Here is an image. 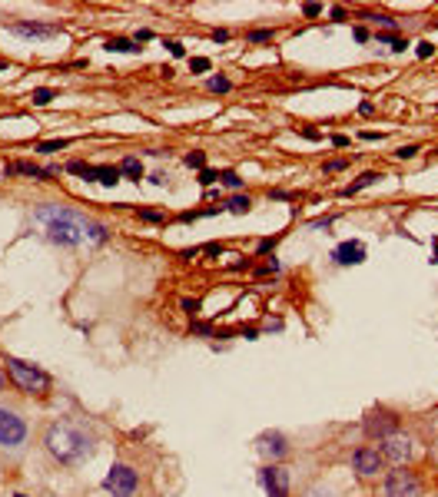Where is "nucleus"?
<instances>
[{"label":"nucleus","mask_w":438,"mask_h":497,"mask_svg":"<svg viewBox=\"0 0 438 497\" xmlns=\"http://www.w3.org/2000/svg\"><path fill=\"white\" fill-rule=\"evenodd\" d=\"M34 219L47 229V239L57 245H77L80 239L90 243H107V226L96 219H86L73 209L63 206H40L34 212Z\"/></svg>","instance_id":"obj_1"},{"label":"nucleus","mask_w":438,"mask_h":497,"mask_svg":"<svg viewBox=\"0 0 438 497\" xmlns=\"http://www.w3.org/2000/svg\"><path fill=\"white\" fill-rule=\"evenodd\" d=\"M44 448L57 464L77 467V464H86L94 458L96 438L77 421H53L44 431Z\"/></svg>","instance_id":"obj_2"},{"label":"nucleus","mask_w":438,"mask_h":497,"mask_svg":"<svg viewBox=\"0 0 438 497\" xmlns=\"http://www.w3.org/2000/svg\"><path fill=\"white\" fill-rule=\"evenodd\" d=\"M4 368H7L11 382L17 385L24 394H37V398H44V394H50V388H53V378H50L40 365H34V361H24V359L7 355V359H4Z\"/></svg>","instance_id":"obj_3"},{"label":"nucleus","mask_w":438,"mask_h":497,"mask_svg":"<svg viewBox=\"0 0 438 497\" xmlns=\"http://www.w3.org/2000/svg\"><path fill=\"white\" fill-rule=\"evenodd\" d=\"M24 444H27V421L20 418V411L0 405V448L20 451Z\"/></svg>","instance_id":"obj_4"},{"label":"nucleus","mask_w":438,"mask_h":497,"mask_svg":"<svg viewBox=\"0 0 438 497\" xmlns=\"http://www.w3.org/2000/svg\"><path fill=\"white\" fill-rule=\"evenodd\" d=\"M136 487H140V477H136V471L130 464H113L107 471V477H103V491L113 497H133Z\"/></svg>","instance_id":"obj_5"},{"label":"nucleus","mask_w":438,"mask_h":497,"mask_svg":"<svg viewBox=\"0 0 438 497\" xmlns=\"http://www.w3.org/2000/svg\"><path fill=\"white\" fill-rule=\"evenodd\" d=\"M385 497H422V477L408 467H395L385 477Z\"/></svg>","instance_id":"obj_6"},{"label":"nucleus","mask_w":438,"mask_h":497,"mask_svg":"<svg viewBox=\"0 0 438 497\" xmlns=\"http://www.w3.org/2000/svg\"><path fill=\"white\" fill-rule=\"evenodd\" d=\"M382 458H385V461H392L395 464V467H402L405 461H412V454H415V441L408 438V434H399V431H395V434H389V438L382 441Z\"/></svg>","instance_id":"obj_7"},{"label":"nucleus","mask_w":438,"mask_h":497,"mask_svg":"<svg viewBox=\"0 0 438 497\" xmlns=\"http://www.w3.org/2000/svg\"><path fill=\"white\" fill-rule=\"evenodd\" d=\"M259 481L266 487V497H289V471L283 464H266L259 471Z\"/></svg>","instance_id":"obj_8"},{"label":"nucleus","mask_w":438,"mask_h":497,"mask_svg":"<svg viewBox=\"0 0 438 497\" xmlns=\"http://www.w3.org/2000/svg\"><path fill=\"white\" fill-rule=\"evenodd\" d=\"M399 431V418L392 415V411H385V408H379V411H372V415L366 418V434L368 438H389V434H395Z\"/></svg>","instance_id":"obj_9"},{"label":"nucleus","mask_w":438,"mask_h":497,"mask_svg":"<svg viewBox=\"0 0 438 497\" xmlns=\"http://www.w3.org/2000/svg\"><path fill=\"white\" fill-rule=\"evenodd\" d=\"M256 448H259L262 458H269L273 464L289 454V444H285V438L279 434V431H262L259 438H256Z\"/></svg>","instance_id":"obj_10"},{"label":"nucleus","mask_w":438,"mask_h":497,"mask_svg":"<svg viewBox=\"0 0 438 497\" xmlns=\"http://www.w3.org/2000/svg\"><path fill=\"white\" fill-rule=\"evenodd\" d=\"M11 34L24 37V40H40V37H57L60 27H53V23H37V20H17V23H11Z\"/></svg>","instance_id":"obj_11"},{"label":"nucleus","mask_w":438,"mask_h":497,"mask_svg":"<svg viewBox=\"0 0 438 497\" xmlns=\"http://www.w3.org/2000/svg\"><path fill=\"white\" fill-rule=\"evenodd\" d=\"M352 464H356V471L362 477H375L382 471L385 458H382L379 451H372V448H359V451L352 454Z\"/></svg>","instance_id":"obj_12"},{"label":"nucleus","mask_w":438,"mask_h":497,"mask_svg":"<svg viewBox=\"0 0 438 497\" xmlns=\"http://www.w3.org/2000/svg\"><path fill=\"white\" fill-rule=\"evenodd\" d=\"M332 259H335V266H362V262H366V245L362 243H339L335 252H332Z\"/></svg>","instance_id":"obj_13"},{"label":"nucleus","mask_w":438,"mask_h":497,"mask_svg":"<svg viewBox=\"0 0 438 497\" xmlns=\"http://www.w3.org/2000/svg\"><path fill=\"white\" fill-rule=\"evenodd\" d=\"M120 166H90V173L83 176V179H94L100 186H117L120 183Z\"/></svg>","instance_id":"obj_14"},{"label":"nucleus","mask_w":438,"mask_h":497,"mask_svg":"<svg viewBox=\"0 0 438 497\" xmlns=\"http://www.w3.org/2000/svg\"><path fill=\"white\" fill-rule=\"evenodd\" d=\"M379 179H382L379 173H362V176H359V179H356V183H349V186H345V189H342V196H345V199H349V196H356V193H362L366 186L379 183Z\"/></svg>","instance_id":"obj_15"},{"label":"nucleus","mask_w":438,"mask_h":497,"mask_svg":"<svg viewBox=\"0 0 438 497\" xmlns=\"http://www.w3.org/2000/svg\"><path fill=\"white\" fill-rule=\"evenodd\" d=\"M107 50H110V53H140L136 40H127V37H110Z\"/></svg>","instance_id":"obj_16"},{"label":"nucleus","mask_w":438,"mask_h":497,"mask_svg":"<svg viewBox=\"0 0 438 497\" xmlns=\"http://www.w3.org/2000/svg\"><path fill=\"white\" fill-rule=\"evenodd\" d=\"M120 173L130 176L133 183H140V179H143V162L136 160V156H127V160L120 162Z\"/></svg>","instance_id":"obj_17"},{"label":"nucleus","mask_w":438,"mask_h":497,"mask_svg":"<svg viewBox=\"0 0 438 497\" xmlns=\"http://www.w3.org/2000/svg\"><path fill=\"white\" fill-rule=\"evenodd\" d=\"M249 206H252V199L243 196V193H239V196H229V202H226V209H229L233 216H246Z\"/></svg>","instance_id":"obj_18"},{"label":"nucleus","mask_w":438,"mask_h":497,"mask_svg":"<svg viewBox=\"0 0 438 497\" xmlns=\"http://www.w3.org/2000/svg\"><path fill=\"white\" fill-rule=\"evenodd\" d=\"M375 40H379V44H385V46H392V50H395V53H402L405 46V40L402 37H395V34H385V30H382V34H375Z\"/></svg>","instance_id":"obj_19"},{"label":"nucleus","mask_w":438,"mask_h":497,"mask_svg":"<svg viewBox=\"0 0 438 497\" xmlns=\"http://www.w3.org/2000/svg\"><path fill=\"white\" fill-rule=\"evenodd\" d=\"M183 162H186L190 169H206V153L193 150V153H186V156H183Z\"/></svg>","instance_id":"obj_20"},{"label":"nucleus","mask_w":438,"mask_h":497,"mask_svg":"<svg viewBox=\"0 0 438 497\" xmlns=\"http://www.w3.org/2000/svg\"><path fill=\"white\" fill-rule=\"evenodd\" d=\"M67 146H70V139H50V143H40L37 153H60V150H67Z\"/></svg>","instance_id":"obj_21"},{"label":"nucleus","mask_w":438,"mask_h":497,"mask_svg":"<svg viewBox=\"0 0 438 497\" xmlns=\"http://www.w3.org/2000/svg\"><path fill=\"white\" fill-rule=\"evenodd\" d=\"M30 100H34L37 106H47L50 100H53V90H50V86H40V90H34V96H30Z\"/></svg>","instance_id":"obj_22"},{"label":"nucleus","mask_w":438,"mask_h":497,"mask_svg":"<svg viewBox=\"0 0 438 497\" xmlns=\"http://www.w3.org/2000/svg\"><path fill=\"white\" fill-rule=\"evenodd\" d=\"M246 40L249 44H269V40H273V30H249Z\"/></svg>","instance_id":"obj_23"},{"label":"nucleus","mask_w":438,"mask_h":497,"mask_svg":"<svg viewBox=\"0 0 438 497\" xmlns=\"http://www.w3.org/2000/svg\"><path fill=\"white\" fill-rule=\"evenodd\" d=\"M219 183L229 186V189H243V179H239V173H233V169H226V173L219 176Z\"/></svg>","instance_id":"obj_24"},{"label":"nucleus","mask_w":438,"mask_h":497,"mask_svg":"<svg viewBox=\"0 0 438 497\" xmlns=\"http://www.w3.org/2000/svg\"><path fill=\"white\" fill-rule=\"evenodd\" d=\"M206 86H210L213 93H229V90H233V83L226 80V77H213V80L206 83Z\"/></svg>","instance_id":"obj_25"},{"label":"nucleus","mask_w":438,"mask_h":497,"mask_svg":"<svg viewBox=\"0 0 438 497\" xmlns=\"http://www.w3.org/2000/svg\"><path fill=\"white\" fill-rule=\"evenodd\" d=\"M67 173H73V176H86V173H90V162L70 160V162H67Z\"/></svg>","instance_id":"obj_26"},{"label":"nucleus","mask_w":438,"mask_h":497,"mask_svg":"<svg viewBox=\"0 0 438 497\" xmlns=\"http://www.w3.org/2000/svg\"><path fill=\"white\" fill-rule=\"evenodd\" d=\"M302 497H335V494H332V491H329V487H326V484H312V487H309V491H306V494H302Z\"/></svg>","instance_id":"obj_27"},{"label":"nucleus","mask_w":438,"mask_h":497,"mask_svg":"<svg viewBox=\"0 0 438 497\" xmlns=\"http://www.w3.org/2000/svg\"><path fill=\"white\" fill-rule=\"evenodd\" d=\"M190 70H193V73H206V70H210V60H206V57H193Z\"/></svg>","instance_id":"obj_28"},{"label":"nucleus","mask_w":438,"mask_h":497,"mask_svg":"<svg viewBox=\"0 0 438 497\" xmlns=\"http://www.w3.org/2000/svg\"><path fill=\"white\" fill-rule=\"evenodd\" d=\"M399 160H412V156H418V146L415 143H408V146H399V153H395Z\"/></svg>","instance_id":"obj_29"},{"label":"nucleus","mask_w":438,"mask_h":497,"mask_svg":"<svg viewBox=\"0 0 438 497\" xmlns=\"http://www.w3.org/2000/svg\"><path fill=\"white\" fill-rule=\"evenodd\" d=\"M200 183H202V186L219 183V173H213V169H200Z\"/></svg>","instance_id":"obj_30"},{"label":"nucleus","mask_w":438,"mask_h":497,"mask_svg":"<svg viewBox=\"0 0 438 497\" xmlns=\"http://www.w3.org/2000/svg\"><path fill=\"white\" fill-rule=\"evenodd\" d=\"M415 53H418V57H422V60H428V57H432V53H435V46L428 44V40H422V44L415 46Z\"/></svg>","instance_id":"obj_31"},{"label":"nucleus","mask_w":438,"mask_h":497,"mask_svg":"<svg viewBox=\"0 0 438 497\" xmlns=\"http://www.w3.org/2000/svg\"><path fill=\"white\" fill-rule=\"evenodd\" d=\"M140 219H146V222H163V212H156V209H140Z\"/></svg>","instance_id":"obj_32"},{"label":"nucleus","mask_w":438,"mask_h":497,"mask_svg":"<svg viewBox=\"0 0 438 497\" xmlns=\"http://www.w3.org/2000/svg\"><path fill=\"white\" fill-rule=\"evenodd\" d=\"M345 166H349L345 160H332V162H326V173H342Z\"/></svg>","instance_id":"obj_33"},{"label":"nucleus","mask_w":438,"mask_h":497,"mask_svg":"<svg viewBox=\"0 0 438 497\" xmlns=\"http://www.w3.org/2000/svg\"><path fill=\"white\" fill-rule=\"evenodd\" d=\"M166 46H169V53H173V57H186V46H183V44H176V40H169V44H166Z\"/></svg>","instance_id":"obj_34"},{"label":"nucleus","mask_w":438,"mask_h":497,"mask_svg":"<svg viewBox=\"0 0 438 497\" xmlns=\"http://www.w3.org/2000/svg\"><path fill=\"white\" fill-rule=\"evenodd\" d=\"M302 13H306V17H319L322 7H319V4H306V7H302Z\"/></svg>","instance_id":"obj_35"},{"label":"nucleus","mask_w":438,"mask_h":497,"mask_svg":"<svg viewBox=\"0 0 438 497\" xmlns=\"http://www.w3.org/2000/svg\"><path fill=\"white\" fill-rule=\"evenodd\" d=\"M329 226H332V216H322V219L312 222V229H329Z\"/></svg>","instance_id":"obj_36"},{"label":"nucleus","mask_w":438,"mask_h":497,"mask_svg":"<svg viewBox=\"0 0 438 497\" xmlns=\"http://www.w3.org/2000/svg\"><path fill=\"white\" fill-rule=\"evenodd\" d=\"M352 37H356L359 44H366V40H368V30H366V27H356V30H352Z\"/></svg>","instance_id":"obj_37"},{"label":"nucleus","mask_w":438,"mask_h":497,"mask_svg":"<svg viewBox=\"0 0 438 497\" xmlns=\"http://www.w3.org/2000/svg\"><path fill=\"white\" fill-rule=\"evenodd\" d=\"M302 136H306V139H322V133H319V129H312V127H302Z\"/></svg>","instance_id":"obj_38"},{"label":"nucleus","mask_w":438,"mask_h":497,"mask_svg":"<svg viewBox=\"0 0 438 497\" xmlns=\"http://www.w3.org/2000/svg\"><path fill=\"white\" fill-rule=\"evenodd\" d=\"M183 309H186L190 315H196V312H200V302H190V299H186V302H183Z\"/></svg>","instance_id":"obj_39"},{"label":"nucleus","mask_w":438,"mask_h":497,"mask_svg":"<svg viewBox=\"0 0 438 497\" xmlns=\"http://www.w3.org/2000/svg\"><path fill=\"white\" fill-rule=\"evenodd\" d=\"M273 245H276V239H262V243H259V255H266Z\"/></svg>","instance_id":"obj_40"},{"label":"nucleus","mask_w":438,"mask_h":497,"mask_svg":"<svg viewBox=\"0 0 438 497\" xmlns=\"http://www.w3.org/2000/svg\"><path fill=\"white\" fill-rule=\"evenodd\" d=\"M332 146H339V150H345V146H349V136H332Z\"/></svg>","instance_id":"obj_41"},{"label":"nucleus","mask_w":438,"mask_h":497,"mask_svg":"<svg viewBox=\"0 0 438 497\" xmlns=\"http://www.w3.org/2000/svg\"><path fill=\"white\" fill-rule=\"evenodd\" d=\"M359 113H362V116H372V113H375V103H362V106H359Z\"/></svg>","instance_id":"obj_42"},{"label":"nucleus","mask_w":438,"mask_h":497,"mask_svg":"<svg viewBox=\"0 0 438 497\" xmlns=\"http://www.w3.org/2000/svg\"><path fill=\"white\" fill-rule=\"evenodd\" d=\"M213 40H216V44H226V40H229V34H226V30H213Z\"/></svg>","instance_id":"obj_43"},{"label":"nucleus","mask_w":438,"mask_h":497,"mask_svg":"<svg viewBox=\"0 0 438 497\" xmlns=\"http://www.w3.org/2000/svg\"><path fill=\"white\" fill-rule=\"evenodd\" d=\"M150 37H153V34H150V30H140V34H136V44H146Z\"/></svg>","instance_id":"obj_44"},{"label":"nucleus","mask_w":438,"mask_h":497,"mask_svg":"<svg viewBox=\"0 0 438 497\" xmlns=\"http://www.w3.org/2000/svg\"><path fill=\"white\" fill-rule=\"evenodd\" d=\"M13 497H27V494H13Z\"/></svg>","instance_id":"obj_45"},{"label":"nucleus","mask_w":438,"mask_h":497,"mask_svg":"<svg viewBox=\"0 0 438 497\" xmlns=\"http://www.w3.org/2000/svg\"><path fill=\"white\" fill-rule=\"evenodd\" d=\"M435 458H438V451H435Z\"/></svg>","instance_id":"obj_46"},{"label":"nucleus","mask_w":438,"mask_h":497,"mask_svg":"<svg viewBox=\"0 0 438 497\" xmlns=\"http://www.w3.org/2000/svg\"><path fill=\"white\" fill-rule=\"evenodd\" d=\"M0 385H4V382H0Z\"/></svg>","instance_id":"obj_47"}]
</instances>
